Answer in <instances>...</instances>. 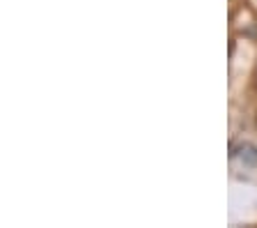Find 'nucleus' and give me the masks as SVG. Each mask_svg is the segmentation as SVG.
<instances>
[]
</instances>
